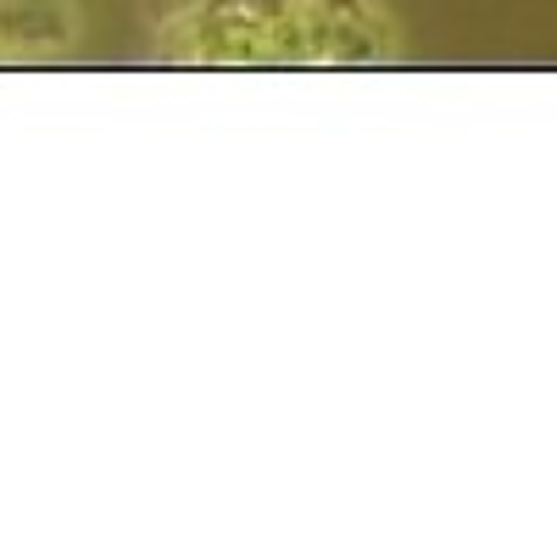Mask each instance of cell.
<instances>
[{
	"instance_id": "7a4b0ae2",
	"label": "cell",
	"mask_w": 557,
	"mask_h": 557,
	"mask_svg": "<svg viewBox=\"0 0 557 557\" xmlns=\"http://www.w3.org/2000/svg\"><path fill=\"white\" fill-rule=\"evenodd\" d=\"M78 0H0V57L57 62L78 45Z\"/></svg>"
},
{
	"instance_id": "3957f363",
	"label": "cell",
	"mask_w": 557,
	"mask_h": 557,
	"mask_svg": "<svg viewBox=\"0 0 557 557\" xmlns=\"http://www.w3.org/2000/svg\"><path fill=\"white\" fill-rule=\"evenodd\" d=\"M201 7H212V0H146V12H151L157 28L173 23V17H190V12H201Z\"/></svg>"
},
{
	"instance_id": "6da1fadb",
	"label": "cell",
	"mask_w": 557,
	"mask_h": 557,
	"mask_svg": "<svg viewBox=\"0 0 557 557\" xmlns=\"http://www.w3.org/2000/svg\"><path fill=\"white\" fill-rule=\"evenodd\" d=\"M307 45L312 67H385L401 34L380 0H307Z\"/></svg>"
},
{
	"instance_id": "277c9868",
	"label": "cell",
	"mask_w": 557,
	"mask_h": 557,
	"mask_svg": "<svg viewBox=\"0 0 557 557\" xmlns=\"http://www.w3.org/2000/svg\"><path fill=\"white\" fill-rule=\"evenodd\" d=\"M0 67H7V57H0Z\"/></svg>"
}]
</instances>
